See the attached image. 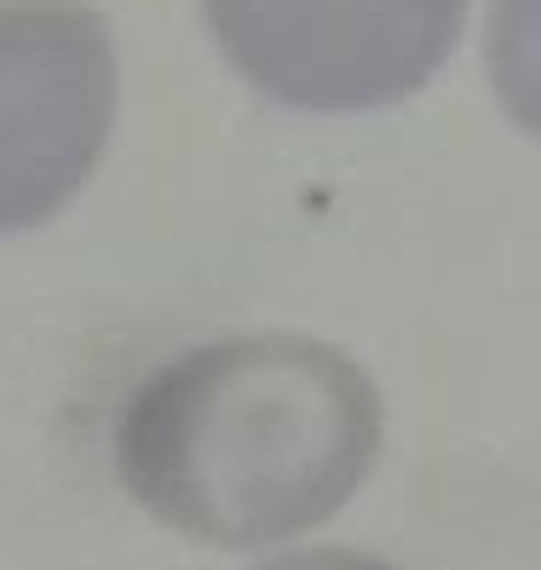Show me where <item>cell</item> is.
<instances>
[{
  "label": "cell",
  "instance_id": "1",
  "mask_svg": "<svg viewBox=\"0 0 541 570\" xmlns=\"http://www.w3.org/2000/svg\"><path fill=\"white\" fill-rule=\"evenodd\" d=\"M363 368L306 334H230L156 363L121 397L116 473L167 530L270 548L334 519L381 455Z\"/></svg>",
  "mask_w": 541,
  "mask_h": 570
},
{
  "label": "cell",
  "instance_id": "4",
  "mask_svg": "<svg viewBox=\"0 0 541 570\" xmlns=\"http://www.w3.org/2000/svg\"><path fill=\"white\" fill-rule=\"evenodd\" d=\"M484 63L501 110L541 139V0H490Z\"/></svg>",
  "mask_w": 541,
  "mask_h": 570
},
{
  "label": "cell",
  "instance_id": "2",
  "mask_svg": "<svg viewBox=\"0 0 541 570\" xmlns=\"http://www.w3.org/2000/svg\"><path fill=\"white\" fill-rule=\"evenodd\" d=\"M201 23L270 105L363 116L415 98L444 70L466 0H201Z\"/></svg>",
  "mask_w": 541,
  "mask_h": 570
},
{
  "label": "cell",
  "instance_id": "3",
  "mask_svg": "<svg viewBox=\"0 0 541 570\" xmlns=\"http://www.w3.org/2000/svg\"><path fill=\"white\" fill-rule=\"evenodd\" d=\"M116 127V41L81 0H0V237L47 225Z\"/></svg>",
  "mask_w": 541,
  "mask_h": 570
},
{
  "label": "cell",
  "instance_id": "5",
  "mask_svg": "<svg viewBox=\"0 0 541 570\" xmlns=\"http://www.w3.org/2000/svg\"><path fill=\"white\" fill-rule=\"evenodd\" d=\"M254 570H392L375 553H352V548H306V553H283V559H265Z\"/></svg>",
  "mask_w": 541,
  "mask_h": 570
}]
</instances>
